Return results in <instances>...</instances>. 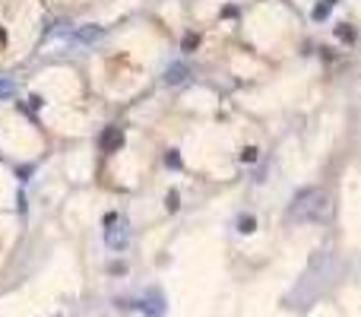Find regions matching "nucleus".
Returning a JSON list of instances; mask_svg holds the SVG:
<instances>
[{"label":"nucleus","instance_id":"nucleus-6","mask_svg":"<svg viewBox=\"0 0 361 317\" xmlns=\"http://www.w3.org/2000/svg\"><path fill=\"white\" fill-rule=\"evenodd\" d=\"M254 228H257V219H254V216H241V219H238V232H241V235H251Z\"/></svg>","mask_w":361,"mask_h":317},{"label":"nucleus","instance_id":"nucleus-10","mask_svg":"<svg viewBox=\"0 0 361 317\" xmlns=\"http://www.w3.org/2000/svg\"><path fill=\"white\" fill-rule=\"evenodd\" d=\"M254 159H257V149L254 146H247L244 152H241V162H254Z\"/></svg>","mask_w":361,"mask_h":317},{"label":"nucleus","instance_id":"nucleus-12","mask_svg":"<svg viewBox=\"0 0 361 317\" xmlns=\"http://www.w3.org/2000/svg\"><path fill=\"white\" fill-rule=\"evenodd\" d=\"M165 207H168L171 212H175V210H178V194H175V191H171V194H168V200H165Z\"/></svg>","mask_w":361,"mask_h":317},{"label":"nucleus","instance_id":"nucleus-1","mask_svg":"<svg viewBox=\"0 0 361 317\" xmlns=\"http://www.w3.org/2000/svg\"><path fill=\"white\" fill-rule=\"evenodd\" d=\"M326 210H330V200H326V194L320 187H304V191H298L295 200H291V216L304 219V222L326 216Z\"/></svg>","mask_w":361,"mask_h":317},{"label":"nucleus","instance_id":"nucleus-9","mask_svg":"<svg viewBox=\"0 0 361 317\" xmlns=\"http://www.w3.org/2000/svg\"><path fill=\"white\" fill-rule=\"evenodd\" d=\"M165 165H168V168H180V156H178L175 149H171L168 156H165Z\"/></svg>","mask_w":361,"mask_h":317},{"label":"nucleus","instance_id":"nucleus-7","mask_svg":"<svg viewBox=\"0 0 361 317\" xmlns=\"http://www.w3.org/2000/svg\"><path fill=\"white\" fill-rule=\"evenodd\" d=\"M16 92V86H13V80L10 76H0V99H10Z\"/></svg>","mask_w":361,"mask_h":317},{"label":"nucleus","instance_id":"nucleus-13","mask_svg":"<svg viewBox=\"0 0 361 317\" xmlns=\"http://www.w3.org/2000/svg\"><path fill=\"white\" fill-rule=\"evenodd\" d=\"M29 102H32V108H35V111H38V108H41V105H45V99H41V96H32V99H29Z\"/></svg>","mask_w":361,"mask_h":317},{"label":"nucleus","instance_id":"nucleus-5","mask_svg":"<svg viewBox=\"0 0 361 317\" xmlns=\"http://www.w3.org/2000/svg\"><path fill=\"white\" fill-rule=\"evenodd\" d=\"M101 38V29L98 25H83L80 32H76V41H83V45H89V41H98Z\"/></svg>","mask_w":361,"mask_h":317},{"label":"nucleus","instance_id":"nucleus-11","mask_svg":"<svg viewBox=\"0 0 361 317\" xmlns=\"http://www.w3.org/2000/svg\"><path fill=\"white\" fill-rule=\"evenodd\" d=\"M196 41H200L196 35H184V51H193V48H196Z\"/></svg>","mask_w":361,"mask_h":317},{"label":"nucleus","instance_id":"nucleus-4","mask_svg":"<svg viewBox=\"0 0 361 317\" xmlns=\"http://www.w3.org/2000/svg\"><path fill=\"white\" fill-rule=\"evenodd\" d=\"M187 76H190L187 64H171L168 70H165V83H168V86H178V83H184Z\"/></svg>","mask_w":361,"mask_h":317},{"label":"nucleus","instance_id":"nucleus-2","mask_svg":"<svg viewBox=\"0 0 361 317\" xmlns=\"http://www.w3.org/2000/svg\"><path fill=\"white\" fill-rule=\"evenodd\" d=\"M105 241L111 251H124L127 241H130V232H127V222H114V225L108 228V235H105Z\"/></svg>","mask_w":361,"mask_h":317},{"label":"nucleus","instance_id":"nucleus-3","mask_svg":"<svg viewBox=\"0 0 361 317\" xmlns=\"http://www.w3.org/2000/svg\"><path fill=\"white\" fill-rule=\"evenodd\" d=\"M124 146V133H120V127H108L105 133H101V149L105 152H114Z\"/></svg>","mask_w":361,"mask_h":317},{"label":"nucleus","instance_id":"nucleus-8","mask_svg":"<svg viewBox=\"0 0 361 317\" xmlns=\"http://www.w3.org/2000/svg\"><path fill=\"white\" fill-rule=\"evenodd\" d=\"M330 10H333V0H323V3H317V6H314V19H326V16H330Z\"/></svg>","mask_w":361,"mask_h":317}]
</instances>
